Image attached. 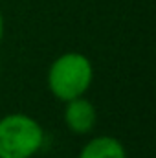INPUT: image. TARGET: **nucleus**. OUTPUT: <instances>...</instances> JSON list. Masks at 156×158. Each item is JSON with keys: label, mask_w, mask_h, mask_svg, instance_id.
Listing matches in <instances>:
<instances>
[{"label": "nucleus", "mask_w": 156, "mask_h": 158, "mask_svg": "<svg viewBox=\"0 0 156 158\" xmlns=\"http://www.w3.org/2000/svg\"><path fill=\"white\" fill-rule=\"evenodd\" d=\"M94 79V68L86 55L79 52H68L59 55L48 68L46 83L50 92L61 99L70 101L84 96Z\"/></svg>", "instance_id": "nucleus-1"}, {"label": "nucleus", "mask_w": 156, "mask_h": 158, "mask_svg": "<svg viewBox=\"0 0 156 158\" xmlns=\"http://www.w3.org/2000/svg\"><path fill=\"white\" fill-rule=\"evenodd\" d=\"M44 143V131L28 114L0 118V158H31Z\"/></svg>", "instance_id": "nucleus-2"}, {"label": "nucleus", "mask_w": 156, "mask_h": 158, "mask_svg": "<svg viewBox=\"0 0 156 158\" xmlns=\"http://www.w3.org/2000/svg\"><path fill=\"white\" fill-rule=\"evenodd\" d=\"M64 123L74 134H88L97 123V110L92 101L84 96L66 101L64 107Z\"/></svg>", "instance_id": "nucleus-3"}, {"label": "nucleus", "mask_w": 156, "mask_h": 158, "mask_svg": "<svg viewBox=\"0 0 156 158\" xmlns=\"http://www.w3.org/2000/svg\"><path fill=\"white\" fill-rule=\"evenodd\" d=\"M79 158H127V151L114 136H97L81 149Z\"/></svg>", "instance_id": "nucleus-4"}, {"label": "nucleus", "mask_w": 156, "mask_h": 158, "mask_svg": "<svg viewBox=\"0 0 156 158\" xmlns=\"http://www.w3.org/2000/svg\"><path fill=\"white\" fill-rule=\"evenodd\" d=\"M2 37H4V17L0 13V42H2Z\"/></svg>", "instance_id": "nucleus-5"}]
</instances>
